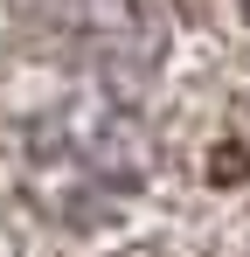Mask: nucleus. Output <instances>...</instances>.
Listing matches in <instances>:
<instances>
[{
    "label": "nucleus",
    "instance_id": "2",
    "mask_svg": "<svg viewBox=\"0 0 250 257\" xmlns=\"http://www.w3.org/2000/svg\"><path fill=\"white\" fill-rule=\"evenodd\" d=\"M63 28L104 49H153V0H56Z\"/></svg>",
    "mask_w": 250,
    "mask_h": 257
},
{
    "label": "nucleus",
    "instance_id": "1",
    "mask_svg": "<svg viewBox=\"0 0 250 257\" xmlns=\"http://www.w3.org/2000/svg\"><path fill=\"white\" fill-rule=\"evenodd\" d=\"M28 188L63 222H97L139 188L146 174V125L111 97H77L28 132Z\"/></svg>",
    "mask_w": 250,
    "mask_h": 257
}]
</instances>
